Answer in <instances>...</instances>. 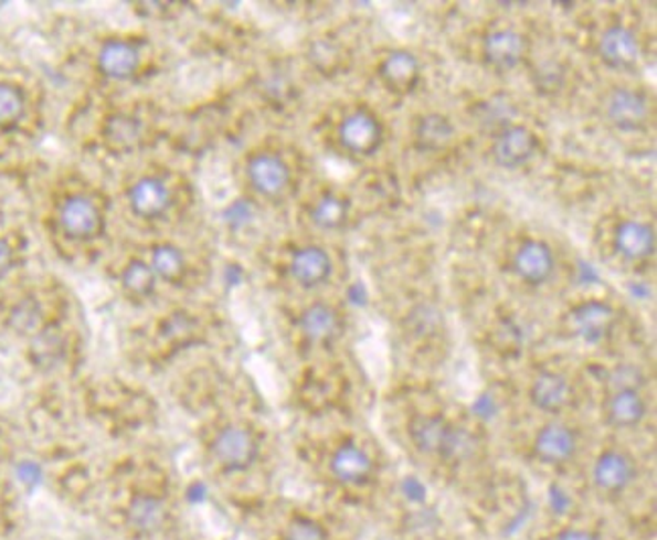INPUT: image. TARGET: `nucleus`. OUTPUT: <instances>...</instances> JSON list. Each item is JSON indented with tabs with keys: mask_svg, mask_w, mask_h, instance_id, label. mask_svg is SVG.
Instances as JSON below:
<instances>
[{
	"mask_svg": "<svg viewBox=\"0 0 657 540\" xmlns=\"http://www.w3.org/2000/svg\"><path fill=\"white\" fill-rule=\"evenodd\" d=\"M210 452L220 469L227 474H242L256 464L261 445L252 428L244 425H225L211 440Z\"/></svg>",
	"mask_w": 657,
	"mask_h": 540,
	"instance_id": "f257e3e1",
	"label": "nucleus"
},
{
	"mask_svg": "<svg viewBox=\"0 0 657 540\" xmlns=\"http://www.w3.org/2000/svg\"><path fill=\"white\" fill-rule=\"evenodd\" d=\"M169 506L152 494H135L125 508L126 527L137 537L152 539L169 525Z\"/></svg>",
	"mask_w": 657,
	"mask_h": 540,
	"instance_id": "f03ea898",
	"label": "nucleus"
},
{
	"mask_svg": "<svg viewBox=\"0 0 657 540\" xmlns=\"http://www.w3.org/2000/svg\"><path fill=\"white\" fill-rule=\"evenodd\" d=\"M339 140L353 155L368 157L380 149L384 140V128L372 113L356 110L339 125Z\"/></svg>",
	"mask_w": 657,
	"mask_h": 540,
	"instance_id": "7ed1b4c3",
	"label": "nucleus"
},
{
	"mask_svg": "<svg viewBox=\"0 0 657 540\" xmlns=\"http://www.w3.org/2000/svg\"><path fill=\"white\" fill-rule=\"evenodd\" d=\"M60 226L74 240L98 239L104 218L98 205L86 195H72L60 208Z\"/></svg>",
	"mask_w": 657,
	"mask_h": 540,
	"instance_id": "20e7f679",
	"label": "nucleus"
},
{
	"mask_svg": "<svg viewBox=\"0 0 657 540\" xmlns=\"http://www.w3.org/2000/svg\"><path fill=\"white\" fill-rule=\"evenodd\" d=\"M608 123L621 133H637L649 116V104L639 89H613L605 102Z\"/></svg>",
	"mask_w": 657,
	"mask_h": 540,
	"instance_id": "39448f33",
	"label": "nucleus"
},
{
	"mask_svg": "<svg viewBox=\"0 0 657 540\" xmlns=\"http://www.w3.org/2000/svg\"><path fill=\"white\" fill-rule=\"evenodd\" d=\"M579 449V437L569 425L548 423L536 433L533 457L544 465H564L571 462Z\"/></svg>",
	"mask_w": 657,
	"mask_h": 540,
	"instance_id": "423d86ee",
	"label": "nucleus"
},
{
	"mask_svg": "<svg viewBox=\"0 0 657 540\" xmlns=\"http://www.w3.org/2000/svg\"><path fill=\"white\" fill-rule=\"evenodd\" d=\"M538 149V139L530 128L511 125L497 133L491 155L504 169H518L532 159Z\"/></svg>",
	"mask_w": 657,
	"mask_h": 540,
	"instance_id": "0eeeda50",
	"label": "nucleus"
},
{
	"mask_svg": "<svg viewBox=\"0 0 657 540\" xmlns=\"http://www.w3.org/2000/svg\"><path fill=\"white\" fill-rule=\"evenodd\" d=\"M615 321H617V314L607 303L586 301L572 309V329L586 343H601L607 340L615 327Z\"/></svg>",
	"mask_w": 657,
	"mask_h": 540,
	"instance_id": "6e6552de",
	"label": "nucleus"
},
{
	"mask_svg": "<svg viewBox=\"0 0 657 540\" xmlns=\"http://www.w3.org/2000/svg\"><path fill=\"white\" fill-rule=\"evenodd\" d=\"M329 469L343 486H363L372 479L373 462L358 443H343L331 455Z\"/></svg>",
	"mask_w": 657,
	"mask_h": 540,
	"instance_id": "1a4fd4ad",
	"label": "nucleus"
},
{
	"mask_svg": "<svg viewBox=\"0 0 657 540\" xmlns=\"http://www.w3.org/2000/svg\"><path fill=\"white\" fill-rule=\"evenodd\" d=\"M635 479V467L625 453L607 449L601 453L593 465V484L598 491L617 496L627 490Z\"/></svg>",
	"mask_w": 657,
	"mask_h": 540,
	"instance_id": "9d476101",
	"label": "nucleus"
},
{
	"mask_svg": "<svg viewBox=\"0 0 657 540\" xmlns=\"http://www.w3.org/2000/svg\"><path fill=\"white\" fill-rule=\"evenodd\" d=\"M639 41L625 27H611L598 41V55L611 70L627 72L639 62Z\"/></svg>",
	"mask_w": 657,
	"mask_h": 540,
	"instance_id": "9b49d317",
	"label": "nucleus"
},
{
	"mask_svg": "<svg viewBox=\"0 0 657 540\" xmlns=\"http://www.w3.org/2000/svg\"><path fill=\"white\" fill-rule=\"evenodd\" d=\"M528 51L526 38L513 29H497L484 43L485 62L499 72H509L523 60Z\"/></svg>",
	"mask_w": 657,
	"mask_h": 540,
	"instance_id": "f8f14e48",
	"label": "nucleus"
},
{
	"mask_svg": "<svg viewBox=\"0 0 657 540\" xmlns=\"http://www.w3.org/2000/svg\"><path fill=\"white\" fill-rule=\"evenodd\" d=\"M130 210L142 220L161 218L171 205V191L157 177H142L128 191Z\"/></svg>",
	"mask_w": 657,
	"mask_h": 540,
	"instance_id": "ddd939ff",
	"label": "nucleus"
},
{
	"mask_svg": "<svg viewBox=\"0 0 657 540\" xmlns=\"http://www.w3.org/2000/svg\"><path fill=\"white\" fill-rule=\"evenodd\" d=\"M248 179L252 188L256 189L258 193L266 198H274L285 191L288 181H290V171H288V165L280 157L262 152L250 161Z\"/></svg>",
	"mask_w": 657,
	"mask_h": 540,
	"instance_id": "4468645a",
	"label": "nucleus"
},
{
	"mask_svg": "<svg viewBox=\"0 0 657 540\" xmlns=\"http://www.w3.org/2000/svg\"><path fill=\"white\" fill-rule=\"evenodd\" d=\"M333 263L331 256L321 246L298 248L290 258V275L305 289H315L331 277Z\"/></svg>",
	"mask_w": 657,
	"mask_h": 540,
	"instance_id": "2eb2a0df",
	"label": "nucleus"
},
{
	"mask_svg": "<svg viewBox=\"0 0 657 540\" xmlns=\"http://www.w3.org/2000/svg\"><path fill=\"white\" fill-rule=\"evenodd\" d=\"M513 271L521 280L530 285H542L554 271V256L544 242L528 240L513 256Z\"/></svg>",
	"mask_w": 657,
	"mask_h": 540,
	"instance_id": "dca6fc26",
	"label": "nucleus"
},
{
	"mask_svg": "<svg viewBox=\"0 0 657 540\" xmlns=\"http://www.w3.org/2000/svg\"><path fill=\"white\" fill-rule=\"evenodd\" d=\"M571 394L569 380L552 370L540 372L530 387V401L542 413H560L571 401Z\"/></svg>",
	"mask_w": 657,
	"mask_h": 540,
	"instance_id": "f3484780",
	"label": "nucleus"
},
{
	"mask_svg": "<svg viewBox=\"0 0 657 540\" xmlns=\"http://www.w3.org/2000/svg\"><path fill=\"white\" fill-rule=\"evenodd\" d=\"M647 404L637 390H615L605 404V419L613 428H635L644 423Z\"/></svg>",
	"mask_w": 657,
	"mask_h": 540,
	"instance_id": "a211bd4d",
	"label": "nucleus"
},
{
	"mask_svg": "<svg viewBox=\"0 0 657 540\" xmlns=\"http://www.w3.org/2000/svg\"><path fill=\"white\" fill-rule=\"evenodd\" d=\"M300 331L310 343H331L341 333V319L331 305L315 303L300 315Z\"/></svg>",
	"mask_w": 657,
	"mask_h": 540,
	"instance_id": "6ab92c4d",
	"label": "nucleus"
},
{
	"mask_svg": "<svg viewBox=\"0 0 657 540\" xmlns=\"http://www.w3.org/2000/svg\"><path fill=\"white\" fill-rule=\"evenodd\" d=\"M380 77L388 88L406 94L418 84L421 63L409 51H394L380 65Z\"/></svg>",
	"mask_w": 657,
	"mask_h": 540,
	"instance_id": "aec40b11",
	"label": "nucleus"
},
{
	"mask_svg": "<svg viewBox=\"0 0 657 540\" xmlns=\"http://www.w3.org/2000/svg\"><path fill=\"white\" fill-rule=\"evenodd\" d=\"M138 51L135 45L126 41H108L102 45L98 53V65L104 76L110 80H128L135 76L138 70Z\"/></svg>",
	"mask_w": 657,
	"mask_h": 540,
	"instance_id": "412c9836",
	"label": "nucleus"
},
{
	"mask_svg": "<svg viewBox=\"0 0 657 540\" xmlns=\"http://www.w3.org/2000/svg\"><path fill=\"white\" fill-rule=\"evenodd\" d=\"M654 230L644 222L627 220L615 232V248L627 261H644L654 252Z\"/></svg>",
	"mask_w": 657,
	"mask_h": 540,
	"instance_id": "4be33fe9",
	"label": "nucleus"
},
{
	"mask_svg": "<svg viewBox=\"0 0 657 540\" xmlns=\"http://www.w3.org/2000/svg\"><path fill=\"white\" fill-rule=\"evenodd\" d=\"M451 425L443 415H416L409 425L412 445L426 455H438Z\"/></svg>",
	"mask_w": 657,
	"mask_h": 540,
	"instance_id": "5701e85b",
	"label": "nucleus"
},
{
	"mask_svg": "<svg viewBox=\"0 0 657 540\" xmlns=\"http://www.w3.org/2000/svg\"><path fill=\"white\" fill-rule=\"evenodd\" d=\"M63 356H65V338L57 327H43L31 338L29 358L41 370H50L53 366L60 364Z\"/></svg>",
	"mask_w": 657,
	"mask_h": 540,
	"instance_id": "b1692460",
	"label": "nucleus"
},
{
	"mask_svg": "<svg viewBox=\"0 0 657 540\" xmlns=\"http://www.w3.org/2000/svg\"><path fill=\"white\" fill-rule=\"evenodd\" d=\"M414 137L416 145L424 151H441L455 137V126L441 114H428L418 120Z\"/></svg>",
	"mask_w": 657,
	"mask_h": 540,
	"instance_id": "393cba45",
	"label": "nucleus"
},
{
	"mask_svg": "<svg viewBox=\"0 0 657 540\" xmlns=\"http://www.w3.org/2000/svg\"><path fill=\"white\" fill-rule=\"evenodd\" d=\"M516 114H518V110H516L513 102L509 100L508 96H501V94L479 102L475 106V120L487 130H496V133H501V130H506L508 126H511Z\"/></svg>",
	"mask_w": 657,
	"mask_h": 540,
	"instance_id": "a878e982",
	"label": "nucleus"
},
{
	"mask_svg": "<svg viewBox=\"0 0 657 540\" xmlns=\"http://www.w3.org/2000/svg\"><path fill=\"white\" fill-rule=\"evenodd\" d=\"M475 452H477V440L471 431L451 425L438 457H443L448 464H463V462H469Z\"/></svg>",
	"mask_w": 657,
	"mask_h": 540,
	"instance_id": "bb28decb",
	"label": "nucleus"
},
{
	"mask_svg": "<svg viewBox=\"0 0 657 540\" xmlns=\"http://www.w3.org/2000/svg\"><path fill=\"white\" fill-rule=\"evenodd\" d=\"M150 268H152L155 277L173 283L177 278L183 277V273H186V256L177 246L162 244L150 254Z\"/></svg>",
	"mask_w": 657,
	"mask_h": 540,
	"instance_id": "cd10ccee",
	"label": "nucleus"
},
{
	"mask_svg": "<svg viewBox=\"0 0 657 540\" xmlns=\"http://www.w3.org/2000/svg\"><path fill=\"white\" fill-rule=\"evenodd\" d=\"M106 142L116 151H130L140 142V123L133 116L118 114L106 125Z\"/></svg>",
	"mask_w": 657,
	"mask_h": 540,
	"instance_id": "c85d7f7f",
	"label": "nucleus"
},
{
	"mask_svg": "<svg viewBox=\"0 0 657 540\" xmlns=\"http://www.w3.org/2000/svg\"><path fill=\"white\" fill-rule=\"evenodd\" d=\"M348 214V201L343 200V198H339V195L329 193V195H325V198H321V200L315 203V208H312V212H310V218H312V222H315L317 226L322 227V230H337V227H341L346 224Z\"/></svg>",
	"mask_w": 657,
	"mask_h": 540,
	"instance_id": "c756f323",
	"label": "nucleus"
},
{
	"mask_svg": "<svg viewBox=\"0 0 657 540\" xmlns=\"http://www.w3.org/2000/svg\"><path fill=\"white\" fill-rule=\"evenodd\" d=\"M9 326L13 327L14 333L33 338L45 327L43 326L41 305L31 297H25L23 301L17 303L9 314Z\"/></svg>",
	"mask_w": 657,
	"mask_h": 540,
	"instance_id": "7c9ffc66",
	"label": "nucleus"
},
{
	"mask_svg": "<svg viewBox=\"0 0 657 540\" xmlns=\"http://www.w3.org/2000/svg\"><path fill=\"white\" fill-rule=\"evenodd\" d=\"M123 287L126 293L135 295V297H149L152 290L157 287V277L150 268V264L142 263V261H133L126 264L123 271Z\"/></svg>",
	"mask_w": 657,
	"mask_h": 540,
	"instance_id": "2f4dec72",
	"label": "nucleus"
},
{
	"mask_svg": "<svg viewBox=\"0 0 657 540\" xmlns=\"http://www.w3.org/2000/svg\"><path fill=\"white\" fill-rule=\"evenodd\" d=\"M25 114V94L13 84H0V128L9 130L19 125Z\"/></svg>",
	"mask_w": 657,
	"mask_h": 540,
	"instance_id": "473e14b6",
	"label": "nucleus"
},
{
	"mask_svg": "<svg viewBox=\"0 0 657 540\" xmlns=\"http://www.w3.org/2000/svg\"><path fill=\"white\" fill-rule=\"evenodd\" d=\"M280 540H329L327 528L319 520L309 516H295L288 525Z\"/></svg>",
	"mask_w": 657,
	"mask_h": 540,
	"instance_id": "72a5a7b5",
	"label": "nucleus"
},
{
	"mask_svg": "<svg viewBox=\"0 0 657 540\" xmlns=\"http://www.w3.org/2000/svg\"><path fill=\"white\" fill-rule=\"evenodd\" d=\"M644 377L637 368L633 366H621L611 374V384L615 390H637L642 387Z\"/></svg>",
	"mask_w": 657,
	"mask_h": 540,
	"instance_id": "f704fd0d",
	"label": "nucleus"
},
{
	"mask_svg": "<svg viewBox=\"0 0 657 540\" xmlns=\"http://www.w3.org/2000/svg\"><path fill=\"white\" fill-rule=\"evenodd\" d=\"M562 82H564V72L559 63L545 62L538 67V88L552 92V89H559Z\"/></svg>",
	"mask_w": 657,
	"mask_h": 540,
	"instance_id": "c9c22d12",
	"label": "nucleus"
},
{
	"mask_svg": "<svg viewBox=\"0 0 657 540\" xmlns=\"http://www.w3.org/2000/svg\"><path fill=\"white\" fill-rule=\"evenodd\" d=\"M224 218L225 222L232 224L234 227L244 226V224L252 222L254 210H252V205L246 203V201H236L234 205H230V208L225 210Z\"/></svg>",
	"mask_w": 657,
	"mask_h": 540,
	"instance_id": "e433bc0d",
	"label": "nucleus"
},
{
	"mask_svg": "<svg viewBox=\"0 0 657 540\" xmlns=\"http://www.w3.org/2000/svg\"><path fill=\"white\" fill-rule=\"evenodd\" d=\"M557 540H601L598 534L589 528H564L557 534Z\"/></svg>",
	"mask_w": 657,
	"mask_h": 540,
	"instance_id": "4c0bfd02",
	"label": "nucleus"
},
{
	"mask_svg": "<svg viewBox=\"0 0 657 540\" xmlns=\"http://www.w3.org/2000/svg\"><path fill=\"white\" fill-rule=\"evenodd\" d=\"M13 248L4 239H0V277L13 266Z\"/></svg>",
	"mask_w": 657,
	"mask_h": 540,
	"instance_id": "58836bf2",
	"label": "nucleus"
},
{
	"mask_svg": "<svg viewBox=\"0 0 657 540\" xmlns=\"http://www.w3.org/2000/svg\"><path fill=\"white\" fill-rule=\"evenodd\" d=\"M422 314H424V326L434 329V327H436V324H431V317H433V315H436V311H431V314H428V311H426V307H422ZM414 321H416V324H414V329H418V327L422 326V315L414 314Z\"/></svg>",
	"mask_w": 657,
	"mask_h": 540,
	"instance_id": "ea45409f",
	"label": "nucleus"
}]
</instances>
